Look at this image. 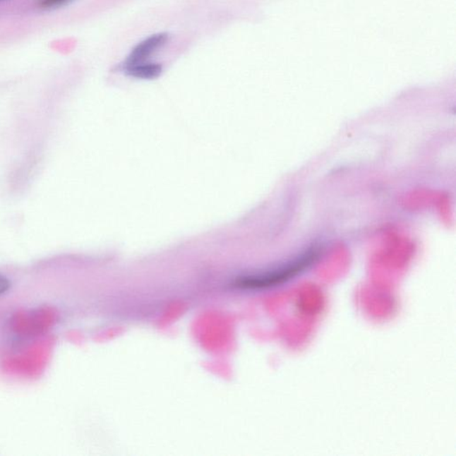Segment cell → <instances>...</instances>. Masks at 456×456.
I'll return each instance as SVG.
<instances>
[{
    "label": "cell",
    "instance_id": "cell-1",
    "mask_svg": "<svg viewBox=\"0 0 456 456\" xmlns=\"http://www.w3.org/2000/svg\"><path fill=\"white\" fill-rule=\"evenodd\" d=\"M168 40L169 34L167 33L155 34V35L150 36L148 39L143 40L132 50L128 59L126 60L125 66L145 62L152 54L162 49L168 42Z\"/></svg>",
    "mask_w": 456,
    "mask_h": 456
},
{
    "label": "cell",
    "instance_id": "cell-2",
    "mask_svg": "<svg viewBox=\"0 0 456 456\" xmlns=\"http://www.w3.org/2000/svg\"><path fill=\"white\" fill-rule=\"evenodd\" d=\"M126 73L129 76L142 80H155L161 76L162 66L160 64L143 62L124 66Z\"/></svg>",
    "mask_w": 456,
    "mask_h": 456
},
{
    "label": "cell",
    "instance_id": "cell-3",
    "mask_svg": "<svg viewBox=\"0 0 456 456\" xmlns=\"http://www.w3.org/2000/svg\"><path fill=\"white\" fill-rule=\"evenodd\" d=\"M69 1H71V0H40L39 4L40 8L49 9L63 6Z\"/></svg>",
    "mask_w": 456,
    "mask_h": 456
},
{
    "label": "cell",
    "instance_id": "cell-4",
    "mask_svg": "<svg viewBox=\"0 0 456 456\" xmlns=\"http://www.w3.org/2000/svg\"><path fill=\"white\" fill-rule=\"evenodd\" d=\"M10 287H11V284H10V282L8 280V279L0 275V295L8 292Z\"/></svg>",
    "mask_w": 456,
    "mask_h": 456
},
{
    "label": "cell",
    "instance_id": "cell-5",
    "mask_svg": "<svg viewBox=\"0 0 456 456\" xmlns=\"http://www.w3.org/2000/svg\"><path fill=\"white\" fill-rule=\"evenodd\" d=\"M0 1H4V0H0Z\"/></svg>",
    "mask_w": 456,
    "mask_h": 456
}]
</instances>
